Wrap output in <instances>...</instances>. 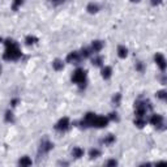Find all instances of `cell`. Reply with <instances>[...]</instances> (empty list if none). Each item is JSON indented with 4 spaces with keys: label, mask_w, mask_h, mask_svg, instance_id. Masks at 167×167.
<instances>
[{
    "label": "cell",
    "mask_w": 167,
    "mask_h": 167,
    "mask_svg": "<svg viewBox=\"0 0 167 167\" xmlns=\"http://www.w3.org/2000/svg\"><path fill=\"white\" fill-rule=\"evenodd\" d=\"M132 1H139V0H132Z\"/></svg>",
    "instance_id": "obj_33"
},
{
    "label": "cell",
    "mask_w": 167,
    "mask_h": 167,
    "mask_svg": "<svg viewBox=\"0 0 167 167\" xmlns=\"http://www.w3.org/2000/svg\"><path fill=\"white\" fill-rule=\"evenodd\" d=\"M110 119H114V120H118V116H116V114H110Z\"/></svg>",
    "instance_id": "obj_30"
},
{
    "label": "cell",
    "mask_w": 167,
    "mask_h": 167,
    "mask_svg": "<svg viewBox=\"0 0 167 167\" xmlns=\"http://www.w3.org/2000/svg\"><path fill=\"white\" fill-rule=\"evenodd\" d=\"M119 102H120V94H116L114 97V103L115 105H119Z\"/></svg>",
    "instance_id": "obj_26"
},
{
    "label": "cell",
    "mask_w": 167,
    "mask_h": 167,
    "mask_svg": "<svg viewBox=\"0 0 167 167\" xmlns=\"http://www.w3.org/2000/svg\"><path fill=\"white\" fill-rule=\"evenodd\" d=\"M67 62L71 63V64H78L81 62V55L78 52H76V51H73V52H71L67 56Z\"/></svg>",
    "instance_id": "obj_4"
},
{
    "label": "cell",
    "mask_w": 167,
    "mask_h": 167,
    "mask_svg": "<svg viewBox=\"0 0 167 167\" xmlns=\"http://www.w3.org/2000/svg\"><path fill=\"white\" fill-rule=\"evenodd\" d=\"M116 164H118V162L115 161V159H111V161L107 162V166H116Z\"/></svg>",
    "instance_id": "obj_27"
},
{
    "label": "cell",
    "mask_w": 167,
    "mask_h": 167,
    "mask_svg": "<svg viewBox=\"0 0 167 167\" xmlns=\"http://www.w3.org/2000/svg\"><path fill=\"white\" fill-rule=\"evenodd\" d=\"M150 123L153 125H155L157 128H162V125H163V116L162 115H153L150 118Z\"/></svg>",
    "instance_id": "obj_6"
},
{
    "label": "cell",
    "mask_w": 167,
    "mask_h": 167,
    "mask_svg": "<svg viewBox=\"0 0 167 167\" xmlns=\"http://www.w3.org/2000/svg\"><path fill=\"white\" fill-rule=\"evenodd\" d=\"M72 81L74 84L80 85V87H84L85 86V82H86V72L84 69H76L73 72V76H72Z\"/></svg>",
    "instance_id": "obj_2"
},
{
    "label": "cell",
    "mask_w": 167,
    "mask_h": 167,
    "mask_svg": "<svg viewBox=\"0 0 167 167\" xmlns=\"http://www.w3.org/2000/svg\"><path fill=\"white\" fill-rule=\"evenodd\" d=\"M5 120L7 121H12L13 120V114L11 111H7V114H5Z\"/></svg>",
    "instance_id": "obj_24"
},
{
    "label": "cell",
    "mask_w": 167,
    "mask_h": 167,
    "mask_svg": "<svg viewBox=\"0 0 167 167\" xmlns=\"http://www.w3.org/2000/svg\"><path fill=\"white\" fill-rule=\"evenodd\" d=\"M137 71H140V72H142L144 71V65H142V63H137Z\"/></svg>",
    "instance_id": "obj_28"
},
{
    "label": "cell",
    "mask_w": 167,
    "mask_h": 167,
    "mask_svg": "<svg viewBox=\"0 0 167 167\" xmlns=\"http://www.w3.org/2000/svg\"><path fill=\"white\" fill-rule=\"evenodd\" d=\"M37 42H38V38L33 37V35H28V37H26V43L28 44H34V43H37Z\"/></svg>",
    "instance_id": "obj_19"
},
{
    "label": "cell",
    "mask_w": 167,
    "mask_h": 167,
    "mask_svg": "<svg viewBox=\"0 0 167 167\" xmlns=\"http://www.w3.org/2000/svg\"><path fill=\"white\" fill-rule=\"evenodd\" d=\"M55 128L58 131H67L69 128V119L68 118H63L58 121V124L55 125Z\"/></svg>",
    "instance_id": "obj_5"
},
{
    "label": "cell",
    "mask_w": 167,
    "mask_h": 167,
    "mask_svg": "<svg viewBox=\"0 0 167 167\" xmlns=\"http://www.w3.org/2000/svg\"><path fill=\"white\" fill-rule=\"evenodd\" d=\"M81 58H89L90 56V50L89 48H82V51H81Z\"/></svg>",
    "instance_id": "obj_22"
},
{
    "label": "cell",
    "mask_w": 167,
    "mask_h": 167,
    "mask_svg": "<svg viewBox=\"0 0 167 167\" xmlns=\"http://www.w3.org/2000/svg\"><path fill=\"white\" fill-rule=\"evenodd\" d=\"M157 97L161 99H166V91L164 90H161V91H158L157 93Z\"/></svg>",
    "instance_id": "obj_25"
},
{
    "label": "cell",
    "mask_w": 167,
    "mask_h": 167,
    "mask_svg": "<svg viewBox=\"0 0 167 167\" xmlns=\"http://www.w3.org/2000/svg\"><path fill=\"white\" fill-rule=\"evenodd\" d=\"M52 144L50 142V141H43V142L40 144V152L42 153H47V152H50L51 149H52Z\"/></svg>",
    "instance_id": "obj_9"
},
{
    "label": "cell",
    "mask_w": 167,
    "mask_h": 167,
    "mask_svg": "<svg viewBox=\"0 0 167 167\" xmlns=\"http://www.w3.org/2000/svg\"><path fill=\"white\" fill-rule=\"evenodd\" d=\"M118 55H119V58H125V56L128 55V50H127V47H124V46H119L118 47Z\"/></svg>",
    "instance_id": "obj_12"
},
{
    "label": "cell",
    "mask_w": 167,
    "mask_h": 167,
    "mask_svg": "<svg viewBox=\"0 0 167 167\" xmlns=\"http://www.w3.org/2000/svg\"><path fill=\"white\" fill-rule=\"evenodd\" d=\"M162 0H152V4L153 5H158V4H161Z\"/></svg>",
    "instance_id": "obj_29"
},
{
    "label": "cell",
    "mask_w": 167,
    "mask_h": 167,
    "mask_svg": "<svg viewBox=\"0 0 167 167\" xmlns=\"http://www.w3.org/2000/svg\"><path fill=\"white\" fill-rule=\"evenodd\" d=\"M72 155H73L74 158H81L84 155V150L81 148H74L73 150H72Z\"/></svg>",
    "instance_id": "obj_14"
},
{
    "label": "cell",
    "mask_w": 167,
    "mask_h": 167,
    "mask_svg": "<svg viewBox=\"0 0 167 167\" xmlns=\"http://www.w3.org/2000/svg\"><path fill=\"white\" fill-rule=\"evenodd\" d=\"M102 47H103V43L101 40H94L93 44H91V50H93L94 52H99L102 50Z\"/></svg>",
    "instance_id": "obj_10"
},
{
    "label": "cell",
    "mask_w": 167,
    "mask_h": 167,
    "mask_svg": "<svg viewBox=\"0 0 167 167\" xmlns=\"http://www.w3.org/2000/svg\"><path fill=\"white\" fill-rule=\"evenodd\" d=\"M51 1H54V3H59L60 0H51Z\"/></svg>",
    "instance_id": "obj_32"
},
{
    "label": "cell",
    "mask_w": 167,
    "mask_h": 167,
    "mask_svg": "<svg viewBox=\"0 0 167 167\" xmlns=\"http://www.w3.org/2000/svg\"><path fill=\"white\" fill-rule=\"evenodd\" d=\"M94 116H95V114H93V112H87V114L85 115V118L82 119V121H81V127H90Z\"/></svg>",
    "instance_id": "obj_8"
},
{
    "label": "cell",
    "mask_w": 167,
    "mask_h": 167,
    "mask_svg": "<svg viewBox=\"0 0 167 167\" xmlns=\"http://www.w3.org/2000/svg\"><path fill=\"white\" fill-rule=\"evenodd\" d=\"M17 103H19V99H13L12 101V106H17Z\"/></svg>",
    "instance_id": "obj_31"
},
{
    "label": "cell",
    "mask_w": 167,
    "mask_h": 167,
    "mask_svg": "<svg viewBox=\"0 0 167 167\" xmlns=\"http://www.w3.org/2000/svg\"><path fill=\"white\" fill-rule=\"evenodd\" d=\"M5 46H7V50L4 52L3 58L5 60H17L21 58V51H20L19 46L16 43L13 39H7L5 42Z\"/></svg>",
    "instance_id": "obj_1"
},
{
    "label": "cell",
    "mask_w": 167,
    "mask_h": 167,
    "mask_svg": "<svg viewBox=\"0 0 167 167\" xmlns=\"http://www.w3.org/2000/svg\"><path fill=\"white\" fill-rule=\"evenodd\" d=\"M19 164H20V166H30V164H31V159L29 157H22L21 159L19 161Z\"/></svg>",
    "instance_id": "obj_15"
},
{
    "label": "cell",
    "mask_w": 167,
    "mask_h": 167,
    "mask_svg": "<svg viewBox=\"0 0 167 167\" xmlns=\"http://www.w3.org/2000/svg\"><path fill=\"white\" fill-rule=\"evenodd\" d=\"M98 5H97V4H94V3H90L89 5H87V11H89L90 13H97L98 12Z\"/></svg>",
    "instance_id": "obj_18"
},
{
    "label": "cell",
    "mask_w": 167,
    "mask_h": 167,
    "mask_svg": "<svg viewBox=\"0 0 167 167\" xmlns=\"http://www.w3.org/2000/svg\"><path fill=\"white\" fill-rule=\"evenodd\" d=\"M111 74H112L111 67H105V68L102 69V77L105 78V80H107V78L111 77Z\"/></svg>",
    "instance_id": "obj_11"
},
{
    "label": "cell",
    "mask_w": 167,
    "mask_h": 167,
    "mask_svg": "<svg viewBox=\"0 0 167 167\" xmlns=\"http://www.w3.org/2000/svg\"><path fill=\"white\" fill-rule=\"evenodd\" d=\"M108 124V118L106 116H94L93 121H91V125L90 127H95V128H103Z\"/></svg>",
    "instance_id": "obj_3"
},
{
    "label": "cell",
    "mask_w": 167,
    "mask_h": 167,
    "mask_svg": "<svg viewBox=\"0 0 167 167\" xmlns=\"http://www.w3.org/2000/svg\"><path fill=\"white\" fill-rule=\"evenodd\" d=\"M93 64L97 65V67H99V65L102 64V58H101V56H97V58H94V59H93Z\"/></svg>",
    "instance_id": "obj_23"
},
{
    "label": "cell",
    "mask_w": 167,
    "mask_h": 167,
    "mask_svg": "<svg viewBox=\"0 0 167 167\" xmlns=\"http://www.w3.org/2000/svg\"><path fill=\"white\" fill-rule=\"evenodd\" d=\"M102 142L105 144V145H111L112 142H115V136H112V135H108L107 137H105V139L102 140Z\"/></svg>",
    "instance_id": "obj_16"
},
{
    "label": "cell",
    "mask_w": 167,
    "mask_h": 167,
    "mask_svg": "<svg viewBox=\"0 0 167 167\" xmlns=\"http://www.w3.org/2000/svg\"><path fill=\"white\" fill-rule=\"evenodd\" d=\"M135 124H136L139 128H142L146 124V119L145 118H136L135 119Z\"/></svg>",
    "instance_id": "obj_17"
},
{
    "label": "cell",
    "mask_w": 167,
    "mask_h": 167,
    "mask_svg": "<svg viewBox=\"0 0 167 167\" xmlns=\"http://www.w3.org/2000/svg\"><path fill=\"white\" fill-rule=\"evenodd\" d=\"M22 3H24L22 0H15V1H13V5H12V9L13 11H17V9H19V7L22 5Z\"/></svg>",
    "instance_id": "obj_21"
},
{
    "label": "cell",
    "mask_w": 167,
    "mask_h": 167,
    "mask_svg": "<svg viewBox=\"0 0 167 167\" xmlns=\"http://www.w3.org/2000/svg\"><path fill=\"white\" fill-rule=\"evenodd\" d=\"M89 154H90V158H97L101 155V152H99L98 149H91Z\"/></svg>",
    "instance_id": "obj_20"
},
{
    "label": "cell",
    "mask_w": 167,
    "mask_h": 167,
    "mask_svg": "<svg viewBox=\"0 0 167 167\" xmlns=\"http://www.w3.org/2000/svg\"><path fill=\"white\" fill-rule=\"evenodd\" d=\"M52 67H54V69H56V71H62L63 67H64V63H63L60 59H56L55 62L52 63Z\"/></svg>",
    "instance_id": "obj_13"
},
{
    "label": "cell",
    "mask_w": 167,
    "mask_h": 167,
    "mask_svg": "<svg viewBox=\"0 0 167 167\" xmlns=\"http://www.w3.org/2000/svg\"><path fill=\"white\" fill-rule=\"evenodd\" d=\"M154 60H155V63H157L158 67H159L162 71L166 69V59H164V56L162 55V54H155Z\"/></svg>",
    "instance_id": "obj_7"
},
{
    "label": "cell",
    "mask_w": 167,
    "mask_h": 167,
    "mask_svg": "<svg viewBox=\"0 0 167 167\" xmlns=\"http://www.w3.org/2000/svg\"><path fill=\"white\" fill-rule=\"evenodd\" d=\"M1 40H3V39H1V37H0V42H1Z\"/></svg>",
    "instance_id": "obj_34"
}]
</instances>
